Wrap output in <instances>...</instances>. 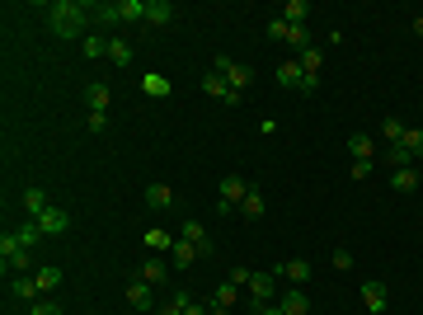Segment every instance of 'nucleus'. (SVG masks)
Segmentation results:
<instances>
[{
	"instance_id": "26",
	"label": "nucleus",
	"mask_w": 423,
	"mask_h": 315,
	"mask_svg": "<svg viewBox=\"0 0 423 315\" xmlns=\"http://www.w3.org/2000/svg\"><path fill=\"white\" fill-rule=\"evenodd\" d=\"M348 151H353V160H372V137L367 132H353L348 137Z\"/></svg>"
},
{
	"instance_id": "42",
	"label": "nucleus",
	"mask_w": 423,
	"mask_h": 315,
	"mask_svg": "<svg viewBox=\"0 0 423 315\" xmlns=\"http://www.w3.org/2000/svg\"><path fill=\"white\" fill-rule=\"evenodd\" d=\"M184 315H207V306H203V301H188V306H184Z\"/></svg>"
},
{
	"instance_id": "13",
	"label": "nucleus",
	"mask_w": 423,
	"mask_h": 315,
	"mask_svg": "<svg viewBox=\"0 0 423 315\" xmlns=\"http://www.w3.org/2000/svg\"><path fill=\"white\" fill-rule=\"evenodd\" d=\"M170 19H174V5H170V0H146V24L165 29Z\"/></svg>"
},
{
	"instance_id": "18",
	"label": "nucleus",
	"mask_w": 423,
	"mask_h": 315,
	"mask_svg": "<svg viewBox=\"0 0 423 315\" xmlns=\"http://www.w3.org/2000/svg\"><path fill=\"white\" fill-rule=\"evenodd\" d=\"M127 301H132V306H137V311H151V306H156V301H151V283H127Z\"/></svg>"
},
{
	"instance_id": "30",
	"label": "nucleus",
	"mask_w": 423,
	"mask_h": 315,
	"mask_svg": "<svg viewBox=\"0 0 423 315\" xmlns=\"http://www.w3.org/2000/svg\"><path fill=\"white\" fill-rule=\"evenodd\" d=\"M381 132H386V146H400V142H405V123H400V118H386V123H381Z\"/></svg>"
},
{
	"instance_id": "11",
	"label": "nucleus",
	"mask_w": 423,
	"mask_h": 315,
	"mask_svg": "<svg viewBox=\"0 0 423 315\" xmlns=\"http://www.w3.org/2000/svg\"><path fill=\"white\" fill-rule=\"evenodd\" d=\"M282 311L287 315H306L311 311V297H306V292H301V287H287V292H282V301H278Z\"/></svg>"
},
{
	"instance_id": "33",
	"label": "nucleus",
	"mask_w": 423,
	"mask_h": 315,
	"mask_svg": "<svg viewBox=\"0 0 423 315\" xmlns=\"http://www.w3.org/2000/svg\"><path fill=\"white\" fill-rule=\"evenodd\" d=\"M287 33H292L287 19H268V38H273V43H287Z\"/></svg>"
},
{
	"instance_id": "17",
	"label": "nucleus",
	"mask_w": 423,
	"mask_h": 315,
	"mask_svg": "<svg viewBox=\"0 0 423 315\" xmlns=\"http://www.w3.org/2000/svg\"><path fill=\"white\" fill-rule=\"evenodd\" d=\"M85 104H90V113H109V85H85Z\"/></svg>"
},
{
	"instance_id": "3",
	"label": "nucleus",
	"mask_w": 423,
	"mask_h": 315,
	"mask_svg": "<svg viewBox=\"0 0 423 315\" xmlns=\"http://www.w3.org/2000/svg\"><path fill=\"white\" fill-rule=\"evenodd\" d=\"M245 287H250V301H254V306H268V301H273V292H278V273H254Z\"/></svg>"
},
{
	"instance_id": "28",
	"label": "nucleus",
	"mask_w": 423,
	"mask_h": 315,
	"mask_svg": "<svg viewBox=\"0 0 423 315\" xmlns=\"http://www.w3.org/2000/svg\"><path fill=\"white\" fill-rule=\"evenodd\" d=\"M240 212H245V217H264V212H268L264 193H259V189H250V198H245V203H240Z\"/></svg>"
},
{
	"instance_id": "9",
	"label": "nucleus",
	"mask_w": 423,
	"mask_h": 315,
	"mask_svg": "<svg viewBox=\"0 0 423 315\" xmlns=\"http://www.w3.org/2000/svg\"><path fill=\"white\" fill-rule=\"evenodd\" d=\"M141 95H151V99H170V95H174V85L160 76V71H146V76H141Z\"/></svg>"
},
{
	"instance_id": "8",
	"label": "nucleus",
	"mask_w": 423,
	"mask_h": 315,
	"mask_svg": "<svg viewBox=\"0 0 423 315\" xmlns=\"http://www.w3.org/2000/svg\"><path fill=\"white\" fill-rule=\"evenodd\" d=\"M362 301H367V315H386V283H362Z\"/></svg>"
},
{
	"instance_id": "37",
	"label": "nucleus",
	"mask_w": 423,
	"mask_h": 315,
	"mask_svg": "<svg viewBox=\"0 0 423 315\" xmlns=\"http://www.w3.org/2000/svg\"><path fill=\"white\" fill-rule=\"evenodd\" d=\"M85 127H90V132H104V127H109V113H90Z\"/></svg>"
},
{
	"instance_id": "14",
	"label": "nucleus",
	"mask_w": 423,
	"mask_h": 315,
	"mask_svg": "<svg viewBox=\"0 0 423 315\" xmlns=\"http://www.w3.org/2000/svg\"><path fill=\"white\" fill-rule=\"evenodd\" d=\"M391 189L395 193H414L419 189V170H414V165H400V170L391 174Z\"/></svg>"
},
{
	"instance_id": "5",
	"label": "nucleus",
	"mask_w": 423,
	"mask_h": 315,
	"mask_svg": "<svg viewBox=\"0 0 423 315\" xmlns=\"http://www.w3.org/2000/svg\"><path fill=\"white\" fill-rule=\"evenodd\" d=\"M38 221V231H43V236H62L66 226H71V212H62V207H47L43 217H33Z\"/></svg>"
},
{
	"instance_id": "22",
	"label": "nucleus",
	"mask_w": 423,
	"mask_h": 315,
	"mask_svg": "<svg viewBox=\"0 0 423 315\" xmlns=\"http://www.w3.org/2000/svg\"><path fill=\"white\" fill-rule=\"evenodd\" d=\"M203 95H212V99H221V104H226V95H235V90L217 76V71H207V76H203Z\"/></svg>"
},
{
	"instance_id": "19",
	"label": "nucleus",
	"mask_w": 423,
	"mask_h": 315,
	"mask_svg": "<svg viewBox=\"0 0 423 315\" xmlns=\"http://www.w3.org/2000/svg\"><path fill=\"white\" fill-rule=\"evenodd\" d=\"M193 259H203V254H198V245H188V240H174V250H170V264H174V268H188Z\"/></svg>"
},
{
	"instance_id": "34",
	"label": "nucleus",
	"mask_w": 423,
	"mask_h": 315,
	"mask_svg": "<svg viewBox=\"0 0 423 315\" xmlns=\"http://www.w3.org/2000/svg\"><path fill=\"white\" fill-rule=\"evenodd\" d=\"M212 306H231V311H235V283H221L217 297H212Z\"/></svg>"
},
{
	"instance_id": "1",
	"label": "nucleus",
	"mask_w": 423,
	"mask_h": 315,
	"mask_svg": "<svg viewBox=\"0 0 423 315\" xmlns=\"http://www.w3.org/2000/svg\"><path fill=\"white\" fill-rule=\"evenodd\" d=\"M90 15H94L90 5H76V0H52V5H47V29L57 33V38H80Z\"/></svg>"
},
{
	"instance_id": "27",
	"label": "nucleus",
	"mask_w": 423,
	"mask_h": 315,
	"mask_svg": "<svg viewBox=\"0 0 423 315\" xmlns=\"http://www.w3.org/2000/svg\"><path fill=\"white\" fill-rule=\"evenodd\" d=\"M297 62H301V71H306V76H320V62H325V52L306 48V52H297Z\"/></svg>"
},
{
	"instance_id": "4",
	"label": "nucleus",
	"mask_w": 423,
	"mask_h": 315,
	"mask_svg": "<svg viewBox=\"0 0 423 315\" xmlns=\"http://www.w3.org/2000/svg\"><path fill=\"white\" fill-rule=\"evenodd\" d=\"M245 198H250V184H245L240 174H226V179H221V203H226V207H240Z\"/></svg>"
},
{
	"instance_id": "7",
	"label": "nucleus",
	"mask_w": 423,
	"mask_h": 315,
	"mask_svg": "<svg viewBox=\"0 0 423 315\" xmlns=\"http://www.w3.org/2000/svg\"><path fill=\"white\" fill-rule=\"evenodd\" d=\"M141 203H146V207H156V212H170V207H174V189H170V184H146Z\"/></svg>"
},
{
	"instance_id": "41",
	"label": "nucleus",
	"mask_w": 423,
	"mask_h": 315,
	"mask_svg": "<svg viewBox=\"0 0 423 315\" xmlns=\"http://www.w3.org/2000/svg\"><path fill=\"white\" fill-rule=\"evenodd\" d=\"M254 311H259V315H287V311L278 306V301H268V306H254Z\"/></svg>"
},
{
	"instance_id": "10",
	"label": "nucleus",
	"mask_w": 423,
	"mask_h": 315,
	"mask_svg": "<svg viewBox=\"0 0 423 315\" xmlns=\"http://www.w3.org/2000/svg\"><path fill=\"white\" fill-rule=\"evenodd\" d=\"M273 273H278V278H287L292 287H301L306 278H311V264H306V259H287V264H278Z\"/></svg>"
},
{
	"instance_id": "36",
	"label": "nucleus",
	"mask_w": 423,
	"mask_h": 315,
	"mask_svg": "<svg viewBox=\"0 0 423 315\" xmlns=\"http://www.w3.org/2000/svg\"><path fill=\"white\" fill-rule=\"evenodd\" d=\"M386 160H391L395 170H400V165H409V160H414V156H409L405 146H386Z\"/></svg>"
},
{
	"instance_id": "32",
	"label": "nucleus",
	"mask_w": 423,
	"mask_h": 315,
	"mask_svg": "<svg viewBox=\"0 0 423 315\" xmlns=\"http://www.w3.org/2000/svg\"><path fill=\"white\" fill-rule=\"evenodd\" d=\"M85 57H109V43L99 33H85Z\"/></svg>"
},
{
	"instance_id": "29",
	"label": "nucleus",
	"mask_w": 423,
	"mask_h": 315,
	"mask_svg": "<svg viewBox=\"0 0 423 315\" xmlns=\"http://www.w3.org/2000/svg\"><path fill=\"white\" fill-rule=\"evenodd\" d=\"M188 301H193L188 292H174V297L165 301V306H156V315H184V306H188Z\"/></svg>"
},
{
	"instance_id": "24",
	"label": "nucleus",
	"mask_w": 423,
	"mask_h": 315,
	"mask_svg": "<svg viewBox=\"0 0 423 315\" xmlns=\"http://www.w3.org/2000/svg\"><path fill=\"white\" fill-rule=\"evenodd\" d=\"M33 278H38V287H43V297H47V292H57V287H62V268L47 264V268H38Z\"/></svg>"
},
{
	"instance_id": "15",
	"label": "nucleus",
	"mask_w": 423,
	"mask_h": 315,
	"mask_svg": "<svg viewBox=\"0 0 423 315\" xmlns=\"http://www.w3.org/2000/svg\"><path fill=\"white\" fill-rule=\"evenodd\" d=\"M141 245H146V250H156V254H170L174 250V236H170V231H160V226H151V231L141 236Z\"/></svg>"
},
{
	"instance_id": "43",
	"label": "nucleus",
	"mask_w": 423,
	"mask_h": 315,
	"mask_svg": "<svg viewBox=\"0 0 423 315\" xmlns=\"http://www.w3.org/2000/svg\"><path fill=\"white\" fill-rule=\"evenodd\" d=\"M207 315H235L231 306H207Z\"/></svg>"
},
{
	"instance_id": "2",
	"label": "nucleus",
	"mask_w": 423,
	"mask_h": 315,
	"mask_svg": "<svg viewBox=\"0 0 423 315\" xmlns=\"http://www.w3.org/2000/svg\"><path fill=\"white\" fill-rule=\"evenodd\" d=\"M212 71H217V76L226 80V85H231L235 95H245V90H250V80H254V71H250V66L231 62V57H217V62H212Z\"/></svg>"
},
{
	"instance_id": "25",
	"label": "nucleus",
	"mask_w": 423,
	"mask_h": 315,
	"mask_svg": "<svg viewBox=\"0 0 423 315\" xmlns=\"http://www.w3.org/2000/svg\"><path fill=\"white\" fill-rule=\"evenodd\" d=\"M132 57H137V52L127 48L123 38H109V62H113V66H132Z\"/></svg>"
},
{
	"instance_id": "16",
	"label": "nucleus",
	"mask_w": 423,
	"mask_h": 315,
	"mask_svg": "<svg viewBox=\"0 0 423 315\" xmlns=\"http://www.w3.org/2000/svg\"><path fill=\"white\" fill-rule=\"evenodd\" d=\"M10 297H19V301H38L43 297V287H38V278H15V283H10Z\"/></svg>"
},
{
	"instance_id": "12",
	"label": "nucleus",
	"mask_w": 423,
	"mask_h": 315,
	"mask_svg": "<svg viewBox=\"0 0 423 315\" xmlns=\"http://www.w3.org/2000/svg\"><path fill=\"white\" fill-rule=\"evenodd\" d=\"M278 85H287V90H301V85H306V71H301V62H297V57L278 66Z\"/></svg>"
},
{
	"instance_id": "6",
	"label": "nucleus",
	"mask_w": 423,
	"mask_h": 315,
	"mask_svg": "<svg viewBox=\"0 0 423 315\" xmlns=\"http://www.w3.org/2000/svg\"><path fill=\"white\" fill-rule=\"evenodd\" d=\"M179 236H184L188 245H198V254H203V259L212 254V240H207V231H203V221H198V217H188L184 226H179Z\"/></svg>"
},
{
	"instance_id": "23",
	"label": "nucleus",
	"mask_w": 423,
	"mask_h": 315,
	"mask_svg": "<svg viewBox=\"0 0 423 315\" xmlns=\"http://www.w3.org/2000/svg\"><path fill=\"white\" fill-rule=\"evenodd\" d=\"M137 278H141V283H151V287H160V283H170V268L160 264V259H151V264L141 268Z\"/></svg>"
},
{
	"instance_id": "21",
	"label": "nucleus",
	"mask_w": 423,
	"mask_h": 315,
	"mask_svg": "<svg viewBox=\"0 0 423 315\" xmlns=\"http://www.w3.org/2000/svg\"><path fill=\"white\" fill-rule=\"evenodd\" d=\"M47 207H52V203H47V193H43V189H24V212H29V221H33V217H43Z\"/></svg>"
},
{
	"instance_id": "31",
	"label": "nucleus",
	"mask_w": 423,
	"mask_h": 315,
	"mask_svg": "<svg viewBox=\"0 0 423 315\" xmlns=\"http://www.w3.org/2000/svg\"><path fill=\"white\" fill-rule=\"evenodd\" d=\"M409 156H423V127H405V142H400Z\"/></svg>"
},
{
	"instance_id": "35",
	"label": "nucleus",
	"mask_w": 423,
	"mask_h": 315,
	"mask_svg": "<svg viewBox=\"0 0 423 315\" xmlns=\"http://www.w3.org/2000/svg\"><path fill=\"white\" fill-rule=\"evenodd\" d=\"M29 315H66V311H62V306H57L52 297H47V301H33V306H29Z\"/></svg>"
},
{
	"instance_id": "20",
	"label": "nucleus",
	"mask_w": 423,
	"mask_h": 315,
	"mask_svg": "<svg viewBox=\"0 0 423 315\" xmlns=\"http://www.w3.org/2000/svg\"><path fill=\"white\" fill-rule=\"evenodd\" d=\"M306 15H311V5H306V0H287V5H282V15H278V19H287L292 29H301V24H306Z\"/></svg>"
},
{
	"instance_id": "40",
	"label": "nucleus",
	"mask_w": 423,
	"mask_h": 315,
	"mask_svg": "<svg viewBox=\"0 0 423 315\" xmlns=\"http://www.w3.org/2000/svg\"><path fill=\"white\" fill-rule=\"evenodd\" d=\"M334 268H353V254H348V250H334Z\"/></svg>"
},
{
	"instance_id": "38",
	"label": "nucleus",
	"mask_w": 423,
	"mask_h": 315,
	"mask_svg": "<svg viewBox=\"0 0 423 315\" xmlns=\"http://www.w3.org/2000/svg\"><path fill=\"white\" fill-rule=\"evenodd\" d=\"M348 174H353V179H367V174H372V160H353Z\"/></svg>"
},
{
	"instance_id": "39",
	"label": "nucleus",
	"mask_w": 423,
	"mask_h": 315,
	"mask_svg": "<svg viewBox=\"0 0 423 315\" xmlns=\"http://www.w3.org/2000/svg\"><path fill=\"white\" fill-rule=\"evenodd\" d=\"M250 278H254V268H240V264H235V273H231V283H235V287L250 283Z\"/></svg>"
},
{
	"instance_id": "44",
	"label": "nucleus",
	"mask_w": 423,
	"mask_h": 315,
	"mask_svg": "<svg viewBox=\"0 0 423 315\" xmlns=\"http://www.w3.org/2000/svg\"><path fill=\"white\" fill-rule=\"evenodd\" d=\"M414 33H419V38H423V15H419V19H414Z\"/></svg>"
}]
</instances>
